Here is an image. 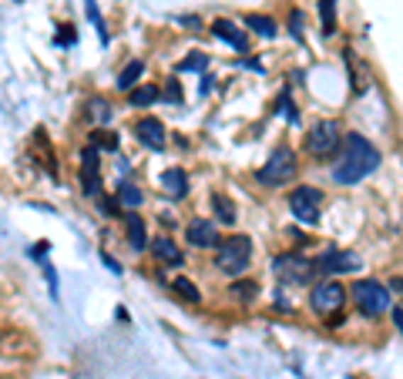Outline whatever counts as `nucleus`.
Listing matches in <instances>:
<instances>
[{"label":"nucleus","instance_id":"39448f33","mask_svg":"<svg viewBox=\"0 0 403 379\" xmlns=\"http://www.w3.org/2000/svg\"><path fill=\"white\" fill-rule=\"evenodd\" d=\"M353 299H356V305H360L363 316H380V312L390 309V292L383 289L380 282H373V278L356 282V285H353Z\"/></svg>","mask_w":403,"mask_h":379},{"label":"nucleus","instance_id":"4be33fe9","mask_svg":"<svg viewBox=\"0 0 403 379\" xmlns=\"http://www.w3.org/2000/svg\"><path fill=\"white\" fill-rule=\"evenodd\" d=\"M228 292H232V299L249 302V299H255V295H259V282H252V278H245V282H232V285H228Z\"/></svg>","mask_w":403,"mask_h":379},{"label":"nucleus","instance_id":"9d476101","mask_svg":"<svg viewBox=\"0 0 403 379\" xmlns=\"http://www.w3.org/2000/svg\"><path fill=\"white\" fill-rule=\"evenodd\" d=\"M185 239H189V245H195V249H219V245H222V242H219V228H215L212 218H192Z\"/></svg>","mask_w":403,"mask_h":379},{"label":"nucleus","instance_id":"7c9ffc66","mask_svg":"<svg viewBox=\"0 0 403 379\" xmlns=\"http://www.w3.org/2000/svg\"><path fill=\"white\" fill-rule=\"evenodd\" d=\"M104 266H108V268H114V272H121V266H118V262H114L111 255H104Z\"/></svg>","mask_w":403,"mask_h":379},{"label":"nucleus","instance_id":"412c9836","mask_svg":"<svg viewBox=\"0 0 403 379\" xmlns=\"http://www.w3.org/2000/svg\"><path fill=\"white\" fill-rule=\"evenodd\" d=\"M172 289H175L178 295L185 299V302H199V299H202V292L195 289V282H192V278H185V276H175V282H172Z\"/></svg>","mask_w":403,"mask_h":379},{"label":"nucleus","instance_id":"f03ea898","mask_svg":"<svg viewBox=\"0 0 403 379\" xmlns=\"http://www.w3.org/2000/svg\"><path fill=\"white\" fill-rule=\"evenodd\" d=\"M249 259H252V242L245 235H232L219 245V252H215V266L222 268L226 276H239L249 268Z\"/></svg>","mask_w":403,"mask_h":379},{"label":"nucleus","instance_id":"cd10ccee","mask_svg":"<svg viewBox=\"0 0 403 379\" xmlns=\"http://www.w3.org/2000/svg\"><path fill=\"white\" fill-rule=\"evenodd\" d=\"M165 98H168V101H182V88H178V81H168V91H165Z\"/></svg>","mask_w":403,"mask_h":379},{"label":"nucleus","instance_id":"a878e982","mask_svg":"<svg viewBox=\"0 0 403 379\" xmlns=\"http://www.w3.org/2000/svg\"><path fill=\"white\" fill-rule=\"evenodd\" d=\"M205 67H209V57H205V54H192L189 61H182L178 71H205Z\"/></svg>","mask_w":403,"mask_h":379},{"label":"nucleus","instance_id":"0eeeda50","mask_svg":"<svg viewBox=\"0 0 403 379\" xmlns=\"http://www.w3.org/2000/svg\"><path fill=\"white\" fill-rule=\"evenodd\" d=\"M289 208L302 225H316L319 222V208H323V191L302 185V188H296L289 195Z\"/></svg>","mask_w":403,"mask_h":379},{"label":"nucleus","instance_id":"393cba45","mask_svg":"<svg viewBox=\"0 0 403 379\" xmlns=\"http://www.w3.org/2000/svg\"><path fill=\"white\" fill-rule=\"evenodd\" d=\"M91 145H101V148L114 152V148H118V138H114L111 131H94V135H91Z\"/></svg>","mask_w":403,"mask_h":379},{"label":"nucleus","instance_id":"bb28decb","mask_svg":"<svg viewBox=\"0 0 403 379\" xmlns=\"http://www.w3.org/2000/svg\"><path fill=\"white\" fill-rule=\"evenodd\" d=\"M88 17L94 21V27H98V34H101V40H108V27H104V21H101V13H98V7H94V0H88Z\"/></svg>","mask_w":403,"mask_h":379},{"label":"nucleus","instance_id":"a211bd4d","mask_svg":"<svg viewBox=\"0 0 403 379\" xmlns=\"http://www.w3.org/2000/svg\"><path fill=\"white\" fill-rule=\"evenodd\" d=\"M212 212H215V218H219L222 225H232V222H236V205L228 202L226 195H219V191L212 195Z\"/></svg>","mask_w":403,"mask_h":379},{"label":"nucleus","instance_id":"f8f14e48","mask_svg":"<svg viewBox=\"0 0 403 379\" xmlns=\"http://www.w3.org/2000/svg\"><path fill=\"white\" fill-rule=\"evenodd\" d=\"M212 34L219 40H226L228 47H236V51H249V34H245V30H239V27L232 24V21H226V17L212 24Z\"/></svg>","mask_w":403,"mask_h":379},{"label":"nucleus","instance_id":"f257e3e1","mask_svg":"<svg viewBox=\"0 0 403 379\" xmlns=\"http://www.w3.org/2000/svg\"><path fill=\"white\" fill-rule=\"evenodd\" d=\"M380 168V152L363 138V135H346L343 138V152L333 164V178L336 185H356L370 178Z\"/></svg>","mask_w":403,"mask_h":379},{"label":"nucleus","instance_id":"5701e85b","mask_svg":"<svg viewBox=\"0 0 403 379\" xmlns=\"http://www.w3.org/2000/svg\"><path fill=\"white\" fill-rule=\"evenodd\" d=\"M88 114L94 125H108V121H111V104L104 101V98H94V101L88 104Z\"/></svg>","mask_w":403,"mask_h":379},{"label":"nucleus","instance_id":"7ed1b4c3","mask_svg":"<svg viewBox=\"0 0 403 379\" xmlns=\"http://www.w3.org/2000/svg\"><path fill=\"white\" fill-rule=\"evenodd\" d=\"M292 175H296V154H292L289 148H276V152L269 154V162L255 171V178H259L263 185H272V188L292 181Z\"/></svg>","mask_w":403,"mask_h":379},{"label":"nucleus","instance_id":"ddd939ff","mask_svg":"<svg viewBox=\"0 0 403 379\" xmlns=\"http://www.w3.org/2000/svg\"><path fill=\"white\" fill-rule=\"evenodd\" d=\"M125 232H128V242H131V249H135V252H145V249H148V235H145V218H141V215L128 212V215H125Z\"/></svg>","mask_w":403,"mask_h":379},{"label":"nucleus","instance_id":"6ab92c4d","mask_svg":"<svg viewBox=\"0 0 403 379\" xmlns=\"http://www.w3.org/2000/svg\"><path fill=\"white\" fill-rule=\"evenodd\" d=\"M128 101H131V108H148V104L158 101V88L155 84H141V88H135L128 94Z\"/></svg>","mask_w":403,"mask_h":379},{"label":"nucleus","instance_id":"9b49d317","mask_svg":"<svg viewBox=\"0 0 403 379\" xmlns=\"http://www.w3.org/2000/svg\"><path fill=\"white\" fill-rule=\"evenodd\" d=\"M135 138H138L145 148H151V152H162L168 135H165V125L158 118H138V121H135Z\"/></svg>","mask_w":403,"mask_h":379},{"label":"nucleus","instance_id":"423d86ee","mask_svg":"<svg viewBox=\"0 0 403 379\" xmlns=\"http://www.w3.org/2000/svg\"><path fill=\"white\" fill-rule=\"evenodd\" d=\"M272 272H276L282 282H292V285H309V278L316 276V266L302 255H276L272 259Z\"/></svg>","mask_w":403,"mask_h":379},{"label":"nucleus","instance_id":"c756f323","mask_svg":"<svg viewBox=\"0 0 403 379\" xmlns=\"http://www.w3.org/2000/svg\"><path fill=\"white\" fill-rule=\"evenodd\" d=\"M393 322H397V329L403 332V309H393Z\"/></svg>","mask_w":403,"mask_h":379},{"label":"nucleus","instance_id":"1a4fd4ad","mask_svg":"<svg viewBox=\"0 0 403 379\" xmlns=\"http://www.w3.org/2000/svg\"><path fill=\"white\" fill-rule=\"evenodd\" d=\"M316 266V276H340V272H356V268L363 266V259L353 252H336V249H329L326 255H319L313 259Z\"/></svg>","mask_w":403,"mask_h":379},{"label":"nucleus","instance_id":"6e6552de","mask_svg":"<svg viewBox=\"0 0 403 379\" xmlns=\"http://www.w3.org/2000/svg\"><path fill=\"white\" fill-rule=\"evenodd\" d=\"M343 299H346V289H343L336 278H329L323 285H316L313 295H309V305H313L319 316H336L343 309Z\"/></svg>","mask_w":403,"mask_h":379},{"label":"nucleus","instance_id":"2eb2a0df","mask_svg":"<svg viewBox=\"0 0 403 379\" xmlns=\"http://www.w3.org/2000/svg\"><path fill=\"white\" fill-rule=\"evenodd\" d=\"M151 255L168 262V266H182V249H178L172 239H155L151 242Z\"/></svg>","mask_w":403,"mask_h":379},{"label":"nucleus","instance_id":"b1692460","mask_svg":"<svg viewBox=\"0 0 403 379\" xmlns=\"http://www.w3.org/2000/svg\"><path fill=\"white\" fill-rule=\"evenodd\" d=\"M319 13H323V34H333L336 27V0H319Z\"/></svg>","mask_w":403,"mask_h":379},{"label":"nucleus","instance_id":"aec40b11","mask_svg":"<svg viewBox=\"0 0 403 379\" xmlns=\"http://www.w3.org/2000/svg\"><path fill=\"white\" fill-rule=\"evenodd\" d=\"M118 202L128 205V208H138V205L145 202V195H141L131 181H118Z\"/></svg>","mask_w":403,"mask_h":379},{"label":"nucleus","instance_id":"dca6fc26","mask_svg":"<svg viewBox=\"0 0 403 379\" xmlns=\"http://www.w3.org/2000/svg\"><path fill=\"white\" fill-rule=\"evenodd\" d=\"M145 74V64L141 61H131L125 67V71H121V74H118V91H128V94H131V91H135V84H138V77Z\"/></svg>","mask_w":403,"mask_h":379},{"label":"nucleus","instance_id":"c85d7f7f","mask_svg":"<svg viewBox=\"0 0 403 379\" xmlns=\"http://www.w3.org/2000/svg\"><path fill=\"white\" fill-rule=\"evenodd\" d=\"M292 38L302 40V13H299V11L292 13Z\"/></svg>","mask_w":403,"mask_h":379},{"label":"nucleus","instance_id":"20e7f679","mask_svg":"<svg viewBox=\"0 0 403 379\" xmlns=\"http://www.w3.org/2000/svg\"><path fill=\"white\" fill-rule=\"evenodd\" d=\"M343 145V131L336 121H316L309 128V138H306V152L313 158H329L336 154V148Z\"/></svg>","mask_w":403,"mask_h":379},{"label":"nucleus","instance_id":"4468645a","mask_svg":"<svg viewBox=\"0 0 403 379\" xmlns=\"http://www.w3.org/2000/svg\"><path fill=\"white\" fill-rule=\"evenodd\" d=\"M162 185L168 195H175V198H182V195H189V175L182 171V168H168L162 175Z\"/></svg>","mask_w":403,"mask_h":379},{"label":"nucleus","instance_id":"f3484780","mask_svg":"<svg viewBox=\"0 0 403 379\" xmlns=\"http://www.w3.org/2000/svg\"><path fill=\"white\" fill-rule=\"evenodd\" d=\"M245 27H249V30H255V34H263V38H276V21H272V17H265V13H249V17H245Z\"/></svg>","mask_w":403,"mask_h":379}]
</instances>
